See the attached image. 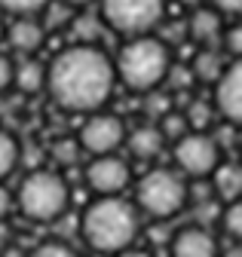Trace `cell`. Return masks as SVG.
Here are the masks:
<instances>
[{"label": "cell", "mask_w": 242, "mask_h": 257, "mask_svg": "<svg viewBox=\"0 0 242 257\" xmlns=\"http://www.w3.org/2000/svg\"><path fill=\"white\" fill-rule=\"evenodd\" d=\"M13 211H16V193L7 184H0V223H4Z\"/></svg>", "instance_id": "4316f807"}, {"label": "cell", "mask_w": 242, "mask_h": 257, "mask_svg": "<svg viewBox=\"0 0 242 257\" xmlns=\"http://www.w3.org/2000/svg\"><path fill=\"white\" fill-rule=\"evenodd\" d=\"M172 257H221V242L205 223H187L169 242Z\"/></svg>", "instance_id": "7c38bea8"}, {"label": "cell", "mask_w": 242, "mask_h": 257, "mask_svg": "<svg viewBox=\"0 0 242 257\" xmlns=\"http://www.w3.org/2000/svg\"><path fill=\"white\" fill-rule=\"evenodd\" d=\"M184 116H187V125L193 128V132H208L218 113H215V104H211L208 98H193L184 107Z\"/></svg>", "instance_id": "d6986e66"}, {"label": "cell", "mask_w": 242, "mask_h": 257, "mask_svg": "<svg viewBox=\"0 0 242 257\" xmlns=\"http://www.w3.org/2000/svg\"><path fill=\"white\" fill-rule=\"evenodd\" d=\"M52 4V0H0V13L7 16H40L46 13V7Z\"/></svg>", "instance_id": "603a6c76"}, {"label": "cell", "mask_w": 242, "mask_h": 257, "mask_svg": "<svg viewBox=\"0 0 242 257\" xmlns=\"http://www.w3.org/2000/svg\"><path fill=\"white\" fill-rule=\"evenodd\" d=\"M157 125H160V132H163L166 144H175L178 138H184V135L190 132V125H187V116H184V110H166V113L157 119Z\"/></svg>", "instance_id": "ffe728a7"}, {"label": "cell", "mask_w": 242, "mask_h": 257, "mask_svg": "<svg viewBox=\"0 0 242 257\" xmlns=\"http://www.w3.org/2000/svg\"><path fill=\"white\" fill-rule=\"evenodd\" d=\"M13 80H16V55L0 49V95L13 89Z\"/></svg>", "instance_id": "d4e9b609"}, {"label": "cell", "mask_w": 242, "mask_h": 257, "mask_svg": "<svg viewBox=\"0 0 242 257\" xmlns=\"http://www.w3.org/2000/svg\"><path fill=\"white\" fill-rule=\"evenodd\" d=\"M166 147V138L160 132L157 122H141V125H132L129 135H126V150L132 159H141V163H154V159L163 153Z\"/></svg>", "instance_id": "5bb4252c"}, {"label": "cell", "mask_w": 242, "mask_h": 257, "mask_svg": "<svg viewBox=\"0 0 242 257\" xmlns=\"http://www.w3.org/2000/svg\"><path fill=\"white\" fill-rule=\"evenodd\" d=\"M221 257H242V242H233L230 248H221Z\"/></svg>", "instance_id": "f546056e"}, {"label": "cell", "mask_w": 242, "mask_h": 257, "mask_svg": "<svg viewBox=\"0 0 242 257\" xmlns=\"http://www.w3.org/2000/svg\"><path fill=\"white\" fill-rule=\"evenodd\" d=\"M22 163V144L10 128H0V184H7V178L19 169Z\"/></svg>", "instance_id": "ac0fdd59"}, {"label": "cell", "mask_w": 242, "mask_h": 257, "mask_svg": "<svg viewBox=\"0 0 242 257\" xmlns=\"http://www.w3.org/2000/svg\"><path fill=\"white\" fill-rule=\"evenodd\" d=\"M83 181L92 196H123V193L135 184L132 178V163L123 153H110V156H89Z\"/></svg>", "instance_id": "9c48e42d"}, {"label": "cell", "mask_w": 242, "mask_h": 257, "mask_svg": "<svg viewBox=\"0 0 242 257\" xmlns=\"http://www.w3.org/2000/svg\"><path fill=\"white\" fill-rule=\"evenodd\" d=\"M141 233V214L126 196H95L80 214V236L95 254L113 257L135 245Z\"/></svg>", "instance_id": "7a4b0ae2"}, {"label": "cell", "mask_w": 242, "mask_h": 257, "mask_svg": "<svg viewBox=\"0 0 242 257\" xmlns=\"http://www.w3.org/2000/svg\"><path fill=\"white\" fill-rule=\"evenodd\" d=\"M98 16L110 34L123 40L157 34L166 19V0H98Z\"/></svg>", "instance_id": "8992f818"}, {"label": "cell", "mask_w": 242, "mask_h": 257, "mask_svg": "<svg viewBox=\"0 0 242 257\" xmlns=\"http://www.w3.org/2000/svg\"><path fill=\"white\" fill-rule=\"evenodd\" d=\"M4 43L10 46V55L19 58H31L43 49L46 43V25L40 16H16L7 22V34Z\"/></svg>", "instance_id": "8fae6325"}, {"label": "cell", "mask_w": 242, "mask_h": 257, "mask_svg": "<svg viewBox=\"0 0 242 257\" xmlns=\"http://www.w3.org/2000/svg\"><path fill=\"white\" fill-rule=\"evenodd\" d=\"M211 104H215V113L230 122V125H239L242 128V58L236 61H227L224 74L218 77L215 89H211Z\"/></svg>", "instance_id": "30bf717a"}, {"label": "cell", "mask_w": 242, "mask_h": 257, "mask_svg": "<svg viewBox=\"0 0 242 257\" xmlns=\"http://www.w3.org/2000/svg\"><path fill=\"white\" fill-rule=\"evenodd\" d=\"M43 92L65 113L89 116L95 110H104L116 92L113 58L92 43H68L46 61Z\"/></svg>", "instance_id": "6da1fadb"}, {"label": "cell", "mask_w": 242, "mask_h": 257, "mask_svg": "<svg viewBox=\"0 0 242 257\" xmlns=\"http://www.w3.org/2000/svg\"><path fill=\"white\" fill-rule=\"evenodd\" d=\"M221 52L236 61L242 58V19H230L227 28H224V37H221Z\"/></svg>", "instance_id": "7402d4cb"}, {"label": "cell", "mask_w": 242, "mask_h": 257, "mask_svg": "<svg viewBox=\"0 0 242 257\" xmlns=\"http://www.w3.org/2000/svg\"><path fill=\"white\" fill-rule=\"evenodd\" d=\"M4 34H7V19H4V13H0V43H4Z\"/></svg>", "instance_id": "1f68e13d"}, {"label": "cell", "mask_w": 242, "mask_h": 257, "mask_svg": "<svg viewBox=\"0 0 242 257\" xmlns=\"http://www.w3.org/2000/svg\"><path fill=\"white\" fill-rule=\"evenodd\" d=\"M172 159L175 169L187 181H208L215 169L224 163V150L211 132H193L190 128L184 138L172 144Z\"/></svg>", "instance_id": "52a82bcc"}, {"label": "cell", "mask_w": 242, "mask_h": 257, "mask_svg": "<svg viewBox=\"0 0 242 257\" xmlns=\"http://www.w3.org/2000/svg\"><path fill=\"white\" fill-rule=\"evenodd\" d=\"M113 257H154L147 248H138V245H132V248H126V251H119V254H113Z\"/></svg>", "instance_id": "f1b7e54d"}, {"label": "cell", "mask_w": 242, "mask_h": 257, "mask_svg": "<svg viewBox=\"0 0 242 257\" xmlns=\"http://www.w3.org/2000/svg\"><path fill=\"white\" fill-rule=\"evenodd\" d=\"M175 4L187 7V10H196V7H202V4H205V0H175Z\"/></svg>", "instance_id": "4dcf8cb0"}, {"label": "cell", "mask_w": 242, "mask_h": 257, "mask_svg": "<svg viewBox=\"0 0 242 257\" xmlns=\"http://www.w3.org/2000/svg\"><path fill=\"white\" fill-rule=\"evenodd\" d=\"M62 4H65L68 10H74V13H83V10H89V7H98V0H62Z\"/></svg>", "instance_id": "83f0119b"}, {"label": "cell", "mask_w": 242, "mask_h": 257, "mask_svg": "<svg viewBox=\"0 0 242 257\" xmlns=\"http://www.w3.org/2000/svg\"><path fill=\"white\" fill-rule=\"evenodd\" d=\"M13 89H19L22 95H40L46 89V64L37 55H31V58H16Z\"/></svg>", "instance_id": "e0dca14e"}, {"label": "cell", "mask_w": 242, "mask_h": 257, "mask_svg": "<svg viewBox=\"0 0 242 257\" xmlns=\"http://www.w3.org/2000/svg\"><path fill=\"white\" fill-rule=\"evenodd\" d=\"M205 7H211L215 13H221L227 22L230 19H242V0H205Z\"/></svg>", "instance_id": "484cf974"}, {"label": "cell", "mask_w": 242, "mask_h": 257, "mask_svg": "<svg viewBox=\"0 0 242 257\" xmlns=\"http://www.w3.org/2000/svg\"><path fill=\"white\" fill-rule=\"evenodd\" d=\"M28 257H83V254L62 239H46V242H37L28 251Z\"/></svg>", "instance_id": "cb8c5ba5"}, {"label": "cell", "mask_w": 242, "mask_h": 257, "mask_svg": "<svg viewBox=\"0 0 242 257\" xmlns=\"http://www.w3.org/2000/svg\"><path fill=\"white\" fill-rule=\"evenodd\" d=\"M132 202L141 217L150 220H172L181 214L190 202V181L181 175L178 169L154 166L147 169L135 187H132Z\"/></svg>", "instance_id": "5b68a950"}, {"label": "cell", "mask_w": 242, "mask_h": 257, "mask_svg": "<svg viewBox=\"0 0 242 257\" xmlns=\"http://www.w3.org/2000/svg\"><path fill=\"white\" fill-rule=\"evenodd\" d=\"M208 181H211V193H215V199H221V202L242 199V163L224 159Z\"/></svg>", "instance_id": "9a60e30c"}, {"label": "cell", "mask_w": 242, "mask_h": 257, "mask_svg": "<svg viewBox=\"0 0 242 257\" xmlns=\"http://www.w3.org/2000/svg\"><path fill=\"white\" fill-rule=\"evenodd\" d=\"M126 135H129V125L119 113L95 110V113L83 116L77 144L86 156H110V153H119L126 147Z\"/></svg>", "instance_id": "ba28073f"}, {"label": "cell", "mask_w": 242, "mask_h": 257, "mask_svg": "<svg viewBox=\"0 0 242 257\" xmlns=\"http://www.w3.org/2000/svg\"><path fill=\"white\" fill-rule=\"evenodd\" d=\"M113 58V74L116 86H123L135 95H154L160 86L169 80L175 68L172 43L163 40L160 34H144V37H129L119 43Z\"/></svg>", "instance_id": "3957f363"}, {"label": "cell", "mask_w": 242, "mask_h": 257, "mask_svg": "<svg viewBox=\"0 0 242 257\" xmlns=\"http://www.w3.org/2000/svg\"><path fill=\"white\" fill-rule=\"evenodd\" d=\"M71 208V187L62 172L34 169L16 190V211L31 223H55Z\"/></svg>", "instance_id": "277c9868"}, {"label": "cell", "mask_w": 242, "mask_h": 257, "mask_svg": "<svg viewBox=\"0 0 242 257\" xmlns=\"http://www.w3.org/2000/svg\"><path fill=\"white\" fill-rule=\"evenodd\" d=\"M227 61H230V58H227L221 49H196V55H193V61L187 64V68H190L193 83L215 86L218 77H221L224 68H227Z\"/></svg>", "instance_id": "2e32d148"}, {"label": "cell", "mask_w": 242, "mask_h": 257, "mask_svg": "<svg viewBox=\"0 0 242 257\" xmlns=\"http://www.w3.org/2000/svg\"><path fill=\"white\" fill-rule=\"evenodd\" d=\"M218 220H221V230H224L233 242H242V199L224 202Z\"/></svg>", "instance_id": "44dd1931"}, {"label": "cell", "mask_w": 242, "mask_h": 257, "mask_svg": "<svg viewBox=\"0 0 242 257\" xmlns=\"http://www.w3.org/2000/svg\"><path fill=\"white\" fill-rule=\"evenodd\" d=\"M224 28H227V19L202 4V7L190 10V16L184 22V34H187V40L196 43V49H221Z\"/></svg>", "instance_id": "4fadbf2b"}]
</instances>
